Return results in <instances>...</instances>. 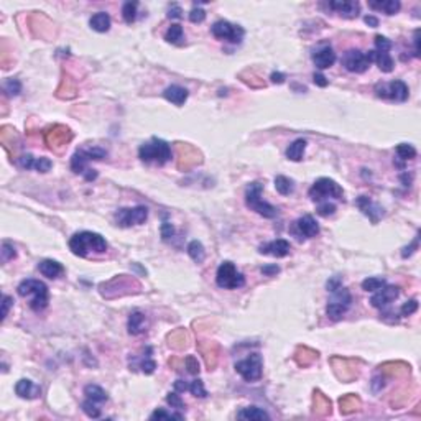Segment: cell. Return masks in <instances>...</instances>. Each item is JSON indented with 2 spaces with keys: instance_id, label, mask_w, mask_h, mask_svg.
<instances>
[{
  "instance_id": "1",
  "label": "cell",
  "mask_w": 421,
  "mask_h": 421,
  "mask_svg": "<svg viewBox=\"0 0 421 421\" xmlns=\"http://www.w3.org/2000/svg\"><path fill=\"white\" fill-rule=\"evenodd\" d=\"M69 249L77 257H89L91 254H104L107 250V242L100 234L84 231L69 239Z\"/></svg>"
},
{
  "instance_id": "2",
  "label": "cell",
  "mask_w": 421,
  "mask_h": 421,
  "mask_svg": "<svg viewBox=\"0 0 421 421\" xmlns=\"http://www.w3.org/2000/svg\"><path fill=\"white\" fill-rule=\"evenodd\" d=\"M16 291H18V295L21 298L31 296L30 308L33 311H43L44 308L48 306V301H49L48 286L43 282H40V280H33V278L23 280V282L18 285Z\"/></svg>"
},
{
  "instance_id": "3",
  "label": "cell",
  "mask_w": 421,
  "mask_h": 421,
  "mask_svg": "<svg viewBox=\"0 0 421 421\" xmlns=\"http://www.w3.org/2000/svg\"><path fill=\"white\" fill-rule=\"evenodd\" d=\"M138 156L145 163H155L161 166L171 160V147L165 140L153 137L150 142L143 143L138 148Z\"/></svg>"
},
{
  "instance_id": "4",
  "label": "cell",
  "mask_w": 421,
  "mask_h": 421,
  "mask_svg": "<svg viewBox=\"0 0 421 421\" xmlns=\"http://www.w3.org/2000/svg\"><path fill=\"white\" fill-rule=\"evenodd\" d=\"M262 191H263V184H260L258 181L250 183L245 189V204L250 211H255L262 217L273 219L278 214V209L262 199Z\"/></svg>"
},
{
  "instance_id": "5",
  "label": "cell",
  "mask_w": 421,
  "mask_h": 421,
  "mask_svg": "<svg viewBox=\"0 0 421 421\" xmlns=\"http://www.w3.org/2000/svg\"><path fill=\"white\" fill-rule=\"evenodd\" d=\"M310 198L314 203H323V201H329L331 198L342 199L344 198V191H342V188L334 179L319 178L314 181V184L310 189Z\"/></svg>"
},
{
  "instance_id": "6",
  "label": "cell",
  "mask_w": 421,
  "mask_h": 421,
  "mask_svg": "<svg viewBox=\"0 0 421 421\" xmlns=\"http://www.w3.org/2000/svg\"><path fill=\"white\" fill-rule=\"evenodd\" d=\"M216 283L219 288L224 290H237L245 285V277L240 273L232 262H222L217 268Z\"/></svg>"
},
{
  "instance_id": "7",
  "label": "cell",
  "mask_w": 421,
  "mask_h": 421,
  "mask_svg": "<svg viewBox=\"0 0 421 421\" xmlns=\"http://www.w3.org/2000/svg\"><path fill=\"white\" fill-rule=\"evenodd\" d=\"M351 293L347 291L346 288H338L333 291V298L328 303V308H326V313H328V318H331L333 321H339L342 319V316L347 313V310L351 308Z\"/></svg>"
},
{
  "instance_id": "8",
  "label": "cell",
  "mask_w": 421,
  "mask_h": 421,
  "mask_svg": "<svg viewBox=\"0 0 421 421\" xmlns=\"http://www.w3.org/2000/svg\"><path fill=\"white\" fill-rule=\"evenodd\" d=\"M237 374L247 382H255L262 377L263 372V361L260 354H250L249 357L235 364Z\"/></svg>"
},
{
  "instance_id": "9",
  "label": "cell",
  "mask_w": 421,
  "mask_h": 421,
  "mask_svg": "<svg viewBox=\"0 0 421 421\" xmlns=\"http://www.w3.org/2000/svg\"><path fill=\"white\" fill-rule=\"evenodd\" d=\"M148 217V209L145 206H137V207H122L115 212V222L120 227H132V226H140L147 221Z\"/></svg>"
},
{
  "instance_id": "10",
  "label": "cell",
  "mask_w": 421,
  "mask_h": 421,
  "mask_svg": "<svg viewBox=\"0 0 421 421\" xmlns=\"http://www.w3.org/2000/svg\"><path fill=\"white\" fill-rule=\"evenodd\" d=\"M212 35L217 40H227L231 43H240L244 38V28L240 25H232L227 20H219L211 28Z\"/></svg>"
},
{
  "instance_id": "11",
  "label": "cell",
  "mask_w": 421,
  "mask_h": 421,
  "mask_svg": "<svg viewBox=\"0 0 421 421\" xmlns=\"http://www.w3.org/2000/svg\"><path fill=\"white\" fill-rule=\"evenodd\" d=\"M375 92H377V95L382 99L397 100V102H405L410 94L408 86L400 79L392 81L390 84H387V86H377L375 87Z\"/></svg>"
},
{
  "instance_id": "12",
  "label": "cell",
  "mask_w": 421,
  "mask_h": 421,
  "mask_svg": "<svg viewBox=\"0 0 421 421\" xmlns=\"http://www.w3.org/2000/svg\"><path fill=\"white\" fill-rule=\"evenodd\" d=\"M342 64L347 71L361 74V72H366L372 63H370L367 53L361 51V49H349L342 58Z\"/></svg>"
},
{
  "instance_id": "13",
  "label": "cell",
  "mask_w": 421,
  "mask_h": 421,
  "mask_svg": "<svg viewBox=\"0 0 421 421\" xmlns=\"http://www.w3.org/2000/svg\"><path fill=\"white\" fill-rule=\"evenodd\" d=\"M400 295V288L394 285H385L380 290L375 291V295L370 298V305L377 310H385L387 306L392 305V301H395Z\"/></svg>"
},
{
  "instance_id": "14",
  "label": "cell",
  "mask_w": 421,
  "mask_h": 421,
  "mask_svg": "<svg viewBox=\"0 0 421 421\" xmlns=\"http://www.w3.org/2000/svg\"><path fill=\"white\" fill-rule=\"evenodd\" d=\"M291 232L295 235H298L300 239L301 237L311 239V237H316L319 234V226H318V222L314 221L313 216H303L296 222H293Z\"/></svg>"
},
{
  "instance_id": "15",
  "label": "cell",
  "mask_w": 421,
  "mask_h": 421,
  "mask_svg": "<svg viewBox=\"0 0 421 421\" xmlns=\"http://www.w3.org/2000/svg\"><path fill=\"white\" fill-rule=\"evenodd\" d=\"M328 7L341 16H344V18H356L359 12H361L359 2H352V0H333V2L328 3Z\"/></svg>"
},
{
  "instance_id": "16",
  "label": "cell",
  "mask_w": 421,
  "mask_h": 421,
  "mask_svg": "<svg viewBox=\"0 0 421 421\" xmlns=\"http://www.w3.org/2000/svg\"><path fill=\"white\" fill-rule=\"evenodd\" d=\"M356 204L374 224H377L379 219L384 216V209H382L379 204H375L370 198H367V196H361V198L356 201Z\"/></svg>"
},
{
  "instance_id": "17",
  "label": "cell",
  "mask_w": 421,
  "mask_h": 421,
  "mask_svg": "<svg viewBox=\"0 0 421 421\" xmlns=\"http://www.w3.org/2000/svg\"><path fill=\"white\" fill-rule=\"evenodd\" d=\"M290 250H291L290 242H286L285 239H277V240H272V242H267V244L260 245V254L272 255V257H277V258L286 257L290 254Z\"/></svg>"
},
{
  "instance_id": "18",
  "label": "cell",
  "mask_w": 421,
  "mask_h": 421,
  "mask_svg": "<svg viewBox=\"0 0 421 421\" xmlns=\"http://www.w3.org/2000/svg\"><path fill=\"white\" fill-rule=\"evenodd\" d=\"M15 394L20 398H26V400H33V398H38L41 395V389L36 384H33L31 380L28 379H21L16 382L15 385Z\"/></svg>"
},
{
  "instance_id": "19",
  "label": "cell",
  "mask_w": 421,
  "mask_h": 421,
  "mask_svg": "<svg viewBox=\"0 0 421 421\" xmlns=\"http://www.w3.org/2000/svg\"><path fill=\"white\" fill-rule=\"evenodd\" d=\"M313 61L319 69H328L336 63V53L331 46H323L313 54Z\"/></svg>"
},
{
  "instance_id": "20",
  "label": "cell",
  "mask_w": 421,
  "mask_h": 421,
  "mask_svg": "<svg viewBox=\"0 0 421 421\" xmlns=\"http://www.w3.org/2000/svg\"><path fill=\"white\" fill-rule=\"evenodd\" d=\"M367 56L370 63L377 64L382 72L394 71V59H392L390 53H382V51H375V49H370V51H367Z\"/></svg>"
},
{
  "instance_id": "21",
  "label": "cell",
  "mask_w": 421,
  "mask_h": 421,
  "mask_svg": "<svg viewBox=\"0 0 421 421\" xmlns=\"http://www.w3.org/2000/svg\"><path fill=\"white\" fill-rule=\"evenodd\" d=\"M165 99L166 100H170L171 104H175V105H183L184 102H186V99H188V89H184L181 86H170V87H166L165 89Z\"/></svg>"
},
{
  "instance_id": "22",
  "label": "cell",
  "mask_w": 421,
  "mask_h": 421,
  "mask_svg": "<svg viewBox=\"0 0 421 421\" xmlns=\"http://www.w3.org/2000/svg\"><path fill=\"white\" fill-rule=\"evenodd\" d=\"M369 7L377 12H384L385 15H395L402 5L398 0H372L369 2Z\"/></svg>"
},
{
  "instance_id": "23",
  "label": "cell",
  "mask_w": 421,
  "mask_h": 421,
  "mask_svg": "<svg viewBox=\"0 0 421 421\" xmlns=\"http://www.w3.org/2000/svg\"><path fill=\"white\" fill-rule=\"evenodd\" d=\"M38 270H40V273L43 275V277L54 280L63 273V265L56 260H43V262L38 263Z\"/></svg>"
},
{
  "instance_id": "24",
  "label": "cell",
  "mask_w": 421,
  "mask_h": 421,
  "mask_svg": "<svg viewBox=\"0 0 421 421\" xmlns=\"http://www.w3.org/2000/svg\"><path fill=\"white\" fill-rule=\"evenodd\" d=\"M237 418L244 421H260V420H270V415L258 407H247L237 413Z\"/></svg>"
},
{
  "instance_id": "25",
  "label": "cell",
  "mask_w": 421,
  "mask_h": 421,
  "mask_svg": "<svg viewBox=\"0 0 421 421\" xmlns=\"http://www.w3.org/2000/svg\"><path fill=\"white\" fill-rule=\"evenodd\" d=\"M306 150V140L305 138H296L293 143L286 148V158L291 161H301L303 155Z\"/></svg>"
},
{
  "instance_id": "26",
  "label": "cell",
  "mask_w": 421,
  "mask_h": 421,
  "mask_svg": "<svg viewBox=\"0 0 421 421\" xmlns=\"http://www.w3.org/2000/svg\"><path fill=\"white\" fill-rule=\"evenodd\" d=\"M89 25H91V28L95 31L105 33V31H109V28H110V16L105 12H99V13L92 15V18L89 20Z\"/></svg>"
},
{
  "instance_id": "27",
  "label": "cell",
  "mask_w": 421,
  "mask_h": 421,
  "mask_svg": "<svg viewBox=\"0 0 421 421\" xmlns=\"http://www.w3.org/2000/svg\"><path fill=\"white\" fill-rule=\"evenodd\" d=\"M87 161H91V158H89V155L86 153V150L81 148V150H77L74 155H72V158H71V170L74 171V173H82L87 170L86 165H87Z\"/></svg>"
},
{
  "instance_id": "28",
  "label": "cell",
  "mask_w": 421,
  "mask_h": 421,
  "mask_svg": "<svg viewBox=\"0 0 421 421\" xmlns=\"http://www.w3.org/2000/svg\"><path fill=\"white\" fill-rule=\"evenodd\" d=\"M145 328H147V323H145V316L140 311H135L130 314V318H128V333L137 336V334H142Z\"/></svg>"
},
{
  "instance_id": "29",
  "label": "cell",
  "mask_w": 421,
  "mask_h": 421,
  "mask_svg": "<svg viewBox=\"0 0 421 421\" xmlns=\"http://www.w3.org/2000/svg\"><path fill=\"white\" fill-rule=\"evenodd\" d=\"M84 395L89 400H92L95 403H104L109 400L107 394H105L104 389H100L99 385H86V389H84Z\"/></svg>"
},
{
  "instance_id": "30",
  "label": "cell",
  "mask_w": 421,
  "mask_h": 421,
  "mask_svg": "<svg viewBox=\"0 0 421 421\" xmlns=\"http://www.w3.org/2000/svg\"><path fill=\"white\" fill-rule=\"evenodd\" d=\"M275 189H277L280 194L288 196L295 191V183H293V179L280 175V176L275 178Z\"/></svg>"
},
{
  "instance_id": "31",
  "label": "cell",
  "mask_w": 421,
  "mask_h": 421,
  "mask_svg": "<svg viewBox=\"0 0 421 421\" xmlns=\"http://www.w3.org/2000/svg\"><path fill=\"white\" fill-rule=\"evenodd\" d=\"M188 254H189V257L193 258L196 263L204 262V258H206V250H204V247H203V244L199 242V240H193V242H189Z\"/></svg>"
},
{
  "instance_id": "32",
  "label": "cell",
  "mask_w": 421,
  "mask_h": 421,
  "mask_svg": "<svg viewBox=\"0 0 421 421\" xmlns=\"http://www.w3.org/2000/svg\"><path fill=\"white\" fill-rule=\"evenodd\" d=\"M165 40L168 43H173V44H179V43H183L184 40V33H183V26L181 25H171L170 28H168V31L165 33Z\"/></svg>"
},
{
  "instance_id": "33",
  "label": "cell",
  "mask_w": 421,
  "mask_h": 421,
  "mask_svg": "<svg viewBox=\"0 0 421 421\" xmlns=\"http://www.w3.org/2000/svg\"><path fill=\"white\" fill-rule=\"evenodd\" d=\"M122 16L127 23H133L137 18V2H125L122 7Z\"/></svg>"
},
{
  "instance_id": "34",
  "label": "cell",
  "mask_w": 421,
  "mask_h": 421,
  "mask_svg": "<svg viewBox=\"0 0 421 421\" xmlns=\"http://www.w3.org/2000/svg\"><path fill=\"white\" fill-rule=\"evenodd\" d=\"M387 282L385 278H380V277H369L362 282V288L366 291H377L380 290L382 286H385Z\"/></svg>"
},
{
  "instance_id": "35",
  "label": "cell",
  "mask_w": 421,
  "mask_h": 421,
  "mask_svg": "<svg viewBox=\"0 0 421 421\" xmlns=\"http://www.w3.org/2000/svg\"><path fill=\"white\" fill-rule=\"evenodd\" d=\"M397 155H398V158H402V160H412L417 156V150L413 148V145H408V143H400L397 147Z\"/></svg>"
},
{
  "instance_id": "36",
  "label": "cell",
  "mask_w": 421,
  "mask_h": 421,
  "mask_svg": "<svg viewBox=\"0 0 421 421\" xmlns=\"http://www.w3.org/2000/svg\"><path fill=\"white\" fill-rule=\"evenodd\" d=\"M82 412L86 413L89 418H99L100 417V408L97 407V403L89 400V398L82 403Z\"/></svg>"
},
{
  "instance_id": "37",
  "label": "cell",
  "mask_w": 421,
  "mask_h": 421,
  "mask_svg": "<svg viewBox=\"0 0 421 421\" xmlns=\"http://www.w3.org/2000/svg\"><path fill=\"white\" fill-rule=\"evenodd\" d=\"M189 392L193 394L194 397H199V398H206L207 397V392L204 389V385H203V380H193L189 384Z\"/></svg>"
},
{
  "instance_id": "38",
  "label": "cell",
  "mask_w": 421,
  "mask_h": 421,
  "mask_svg": "<svg viewBox=\"0 0 421 421\" xmlns=\"http://www.w3.org/2000/svg\"><path fill=\"white\" fill-rule=\"evenodd\" d=\"M392 49V41L387 36L377 35L375 36V51H382V53H389Z\"/></svg>"
},
{
  "instance_id": "39",
  "label": "cell",
  "mask_w": 421,
  "mask_h": 421,
  "mask_svg": "<svg viewBox=\"0 0 421 421\" xmlns=\"http://www.w3.org/2000/svg\"><path fill=\"white\" fill-rule=\"evenodd\" d=\"M150 420H183V415L179 413H168L165 410H156L150 415Z\"/></svg>"
},
{
  "instance_id": "40",
  "label": "cell",
  "mask_w": 421,
  "mask_h": 421,
  "mask_svg": "<svg viewBox=\"0 0 421 421\" xmlns=\"http://www.w3.org/2000/svg\"><path fill=\"white\" fill-rule=\"evenodd\" d=\"M3 91L8 95H18L20 91H21V84H20L18 79H8L3 84Z\"/></svg>"
},
{
  "instance_id": "41",
  "label": "cell",
  "mask_w": 421,
  "mask_h": 421,
  "mask_svg": "<svg viewBox=\"0 0 421 421\" xmlns=\"http://www.w3.org/2000/svg\"><path fill=\"white\" fill-rule=\"evenodd\" d=\"M336 212V204L329 203V201H323V203L318 204V214L323 217H329Z\"/></svg>"
},
{
  "instance_id": "42",
  "label": "cell",
  "mask_w": 421,
  "mask_h": 421,
  "mask_svg": "<svg viewBox=\"0 0 421 421\" xmlns=\"http://www.w3.org/2000/svg\"><path fill=\"white\" fill-rule=\"evenodd\" d=\"M418 310V301L417 300H410L407 303H403V306L400 308L402 316H412L413 313H417Z\"/></svg>"
},
{
  "instance_id": "43",
  "label": "cell",
  "mask_w": 421,
  "mask_h": 421,
  "mask_svg": "<svg viewBox=\"0 0 421 421\" xmlns=\"http://www.w3.org/2000/svg\"><path fill=\"white\" fill-rule=\"evenodd\" d=\"M51 166H53L51 160L46 158V156H41V158H36V160H35V170L40 171V173L49 171V170H51Z\"/></svg>"
},
{
  "instance_id": "44",
  "label": "cell",
  "mask_w": 421,
  "mask_h": 421,
  "mask_svg": "<svg viewBox=\"0 0 421 421\" xmlns=\"http://www.w3.org/2000/svg\"><path fill=\"white\" fill-rule=\"evenodd\" d=\"M16 257V252H15V247L8 242H3L2 244V260L3 262H8L12 260V258Z\"/></svg>"
},
{
  "instance_id": "45",
  "label": "cell",
  "mask_w": 421,
  "mask_h": 421,
  "mask_svg": "<svg viewBox=\"0 0 421 421\" xmlns=\"http://www.w3.org/2000/svg\"><path fill=\"white\" fill-rule=\"evenodd\" d=\"M189 20L193 21V23H203V21L206 20V12H204L203 8L194 7V8L189 12Z\"/></svg>"
},
{
  "instance_id": "46",
  "label": "cell",
  "mask_w": 421,
  "mask_h": 421,
  "mask_svg": "<svg viewBox=\"0 0 421 421\" xmlns=\"http://www.w3.org/2000/svg\"><path fill=\"white\" fill-rule=\"evenodd\" d=\"M35 160L36 158H33L31 155H21L16 163H18L20 168H23V170H31V168H35Z\"/></svg>"
},
{
  "instance_id": "47",
  "label": "cell",
  "mask_w": 421,
  "mask_h": 421,
  "mask_svg": "<svg viewBox=\"0 0 421 421\" xmlns=\"http://www.w3.org/2000/svg\"><path fill=\"white\" fill-rule=\"evenodd\" d=\"M166 402L170 403L171 408H178V410H183V408H184V403H183V400H181V397H179L176 392H173V394H168Z\"/></svg>"
},
{
  "instance_id": "48",
  "label": "cell",
  "mask_w": 421,
  "mask_h": 421,
  "mask_svg": "<svg viewBox=\"0 0 421 421\" xmlns=\"http://www.w3.org/2000/svg\"><path fill=\"white\" fill-rule=\"evenodd\" d=\"M184 364H186L189 374H198L199 372V364H198V359H196V357L188 356L186 361H184Z\"/></svg>"
},
{
  "instance_id": "49",
  "label": "cell",
  "mask_w": 421,
  "mask_h": 421,
  "mask_svg": "<svg viewBox=\"0 0 421 421\" xmlns=\"http://www.w3.org/2000/svg\"><path fill=\"white\" fill-rule=\"evenodd\" d=\"M173 235H175V227L170 222L161 224V237H163V240H170Z\"/></svg>"
},
{
  "instance_id": "50",
  "label": "cell",
  "mask_w": 421,
  "mask_h": 421,
  "mask_svg": "<svg viewBox=\"0 0 421 421\" xmlns=\"http://www.w3.org/2000/svg\"><path fill=\"white\" fill-rule=\"evenodd\" d=\"M12 305H13V300L10 298V296L3 295V298H2V321L8 316V310H10V306H12Z\"/></svg>"
},
{
  "instance_id": "51",
  "label": "cell",
  "mask_w": 421,
  "mask_h": 421,
  "mask_svg": "<svg viewBox=\"0 0 421 421\" xmlns=\"http://www.w3.org/2000/svg\"><path fill=\"white\" fill-rule=\"evenodd\" d=\"M183 16V10L179 5L173 3L170 8H168V18H181Z\"/></svg>"
},
{
  "instance_id": "52",
  "label": "cell",
  "mask_w": 421,
  "mask_h": 421,
  "mask_svg": "<svg viewBox=\"0 0 421 421\" xmlns=\"http://www.w3.org/2000/svg\"><path fill=\"white\" fill-rule=\"evenodd\" d=\"M142 370L145 374H153L155 372V369H156V364H155V361H151V359H147V361H143L142 362Z\"/></svg>"
},
{
  "instance_id": "53",
  "label": "cell",
  "mask_w": 421,
  "mask_h": 421,
  "mask_svg": "<svg viewBox=\"0 0 421 421\" xmlns=\"http://www.w3.org/2000/svg\"><path fill=\"white\" fill-rule=\"evenodd\" d=\"M278 272H280L278 265H265V267H262V273L265 275V277H273V275H277Z\"/></svg>"
},
{
  "instance_id": "54",
  "label": "cell",
  "mask_w": 421,
  "mask_h": 421,
  "mask_svg": "<svg viewBox=\"0 0 421 421\" xmlns=\"http://www.w3.org/2000/svg\"><path fill=\"white\" fill-rule=\"evenodd\" d=\"M415 249H418V237L413 240V244L412 245H408V247H405V249H403V252H402V257L403 258H407V257H410L415 252Z\"/></svg>"
},
{
  "instance_id": "55",
  "label": "cell",
  "mask_w": 421,
  "mask_h": 421,
  "mask_svg": "<svg viewBox=\"0 0 421 421\" xmlns=\"http://www.w3.org/2000/svg\"><path fill=\"white\" fill-rule=\"evenodd\" d=\"M342 286V283H341V278L339 277H333L328 282V291H331V293H333L334 290H338V288H341Z\"/></svg>"
},
{
  "instance_id": "56",
  "label": "cell",
  "mask_w": 421,
  "mask_h": 421,
  "mask_svg": "<svg viewBox=\"0 0 421 421\" xmlns=\"http://www.w3.org/2000/svg\"><path fill=\"white\" fill-rule=\"evenodd\" d=\"M313 79H314V84H316V86H319V87H326V86H328V79H326V76L319 74V72H314Z\"/></svg>"
},
{
  "instance_id": "57",
  "label": "cell",
  "mask_w": 421,
  "mask_h": 421,
  "mask_svg": "<svg viewBox=\"0 0 421 421\" xmlns=\"http://www.w3.org/2000/svg\"><path fill=\"white\" fill-rule=\"evenodd\" d=\"M175 390L176 392H186V390H189V384H186L184 380H176L175 382Z\"/></svg>"
},
{
  "instance_id": "58",
  "label": "cell",
  "mask_w": 421,
  "mask_h": 421,
  "mask_svg": "<svg viewBox=\"0 0 421 421\" xmlns=\"http://www.w3.org/2000/svg\"><path fill=\"white\" fill-rule=\"evenodd\" d=\"M272 82H275V84L285 82V74H282V72H273V74H272Z\"/></svg>"
},
{
  "instance_id": "59",
  "label": "cell",
  "mask_w": 421,
  "mask_h": 421,
  "mask_svg": "<svg viewBox=\"0 0 421 421\" xmlns=\"http://www.w3.org/2000/svg\"><path fill=\"white\" fill-rule=\"evenodd\" d=\"M364 20H366V23H367L369 26H374V28H375V26H379V20L375 18V16H372V15H367Z\"/></svg>"
},
{
  "instance_id": "60",
  "label": "cell",
  "mask_w": 421,
  "mask_h": 421,
  "mask_svg": "<svg viewBox=\"0 0 421 421\" xmlns=\"http://www.w3.org/2000/svg\"><path fill=\"white\" fill-rule=\"evenodd\" d=\"M82 175H84V178L91 181V179H94L95 176H97V173H95V170H86V171L82 173Z\"/></svg>"
}]
</instances>
